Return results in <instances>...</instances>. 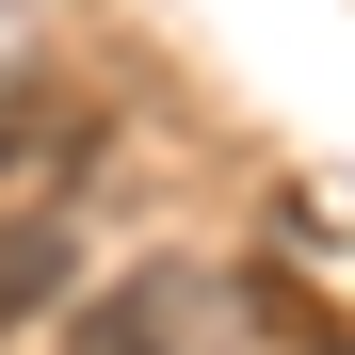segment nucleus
Returning <instances> with one entry per match:
<instances>
[{
	"mask_svg": "<svg viewBox=\"0 0 355 355\" xmlns=\"http://www.w3.org/2000/svg\"><path fill=\"white\" fill-rule=\"evenodd\" d=\"M243 275H194V259H130L113 291L65 307V355H243Z\"/></svg>",
	"mask_w": 355,
	"mask_h": 355,
	"instance_id": "f257e3e1",
	"label": "nucleus"
},
{
	"mask_svg": "<svg viewBox=\"0 0 355 355\" xmlns=\"http://www.w3.org/2000/svg\"><path fill=\"white\" fill-rule=\"evenodd\" d=\"M49 291H65V226H0V339H17Z\"/></svg>",
	"mask_w": 355,
	"mask_h": 355,
	"instance_id": "f03ea898",
	"label": "nucleus"
},
{
	"mask_svg": "<svg viewBox=\"0 0 355 355\" xmlns=\"http://www.w3.org/2000/svg\"><path fill=\"white\" fill-rule=\"evenodd\" d=\"M33 162H49V113H33V81H17V65H0V194H17Z\"/></svg>",
	"mask_w": 355,
	"mask_h": 355,
	"instance_id": "7ed1b4c3",
	"label": "nucleus"
}]
</instances>
